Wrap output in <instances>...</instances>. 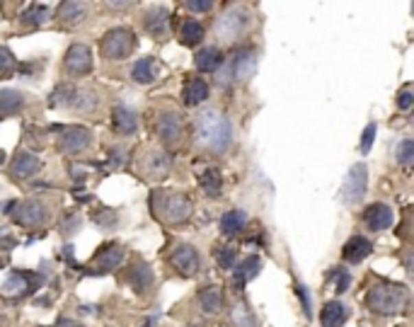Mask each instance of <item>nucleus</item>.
<instances>
[{
  "instance_id": "26",
  "label": "nucleus",
  "mask_w": 414,
  "mask_h": 327,
  "mask_svg": "<svg viewBox=\"0 0 414 327\" xmlns=\"http://www.w3.org/2000/svg\"><path fill=\"white\" fill-rule=\"evenodd\" d=\"M172 168V158L165 150H148V155L143 158L141 170L146 172V177H165Z\"/></svg>"
},
{
  "instance_id": "30",
  "label": "nucleus",
  "mask_w": 414,
  "mask_h": 327,
  "mask_svg": "<svg viewBox=\"0 0 414 327\" xmlns=\"http://www.w3.org/2000/svg\"><path fill=\"white\" fill-rule=\"evenodd\" d=\"M196 179H199L201 192H204L209 199H218V196L223 194V174H220L218 168L201 170V172L196 174Z\"/></svg>"
},
{
  "instance_id": "22",
  "label": "nucleus",
  "mask_w": 414,
  "mask_h": 327,
  "mask_svg": "<svg viewBox=\"0 0 414 327\" xmlns=\"http://www.w3.org/2000/svg\"><path fill=\"white\" fill-rule=\"evenodd\" d=\"M158 78H160V66L158 61H155V56L138 58L131 66V80L136 82V85H153Z\"/></svg>"
},
{
  "instance_id": "23",
  "label": "nucleus",
  "mask_w": 414,
  "mask_h": 327,
  "mask_svg": "<svg viewBox=\"0 0 414 327\" xmlns=\"http://www.w3.org/2000/svg\"><path fill=\"white\" fill-rule=\"evenodd\" d=\"M112 126L114 131L119 133V136L128 138V136H136L138 131V117L133 109L124 107V104H117V107L112 109Z\"/></svg>"
},
{
  "instance_id": "44",
  "label": "nucleus",
  "mask_w": 414,
  "mask_h": 327,
  "mask_svg": "<svg viewBox=\"0 0 414 327\" xmlns=\"http://www.w3.org/2000/svg\"><path fill=\"white\" fill-rule=\"evenodd\" d=\"M122 165H126V150L112 148V150H109V165H107V170H119Z\"/></svg>"
},
{
  "instance_id": "33",
  "label": "nucleus",
  "mask_w": 414,
  "mask_h": 327,
  "mask_svg": "<svg viewBox=\"0 0 414 327\" xmlns=\"http://www.w3.org/2000/svg\"><path fill=\"white\" fill-rule=\"evenodd\" d=\"M245 225H247V214L240 209H230L220 216V233L228 238L240 236L242 230H245Z\"/></svg>"
},
{
  "instance_id": "43",
  "label": "nucleus",
  "mask_w": 414,
  "mask_h": 327,
  "mask_svg": "<svg viewBox=\"0 0 414 327\" xmlns=\"http://www.w3.org/2000/svg\"><path fill=\"white\" fill-rule=\"evenodd\" d=\"M412 104H414L412 87H409V85H404L402 90L398 92V107L402 109V112H409V109H412Z\"/></svg>"
},
{
  "instance_id": "24",
  "label": "nucleus",
  "mask_w": 414,
  "mask_h": 327,
  "mask_svg": "<svg viewBox=\"0 0 414 327\" xmlns=\"http://www.w3.org/2000/svg\"><path fill=\"white\" fill-rule=\"evenodd\" d=\"M124 260H126V247L124 245H107L102 247V250L97 252V257H95V262H97L100 271L97 274H107V271H117L119 267L124 264Z\"/></svg>"
},
{
  "instance_id": "47",
  "label": "nucleus",
  "mask_w": 414,
  "mask_h": 327,
  "mask_svg": "<svg viewBox=\"0 0 414 327\" xmlns=\"http://www.w3.org/2000/svg\"><path fill=\"white\" fill-rule=\"evenodd\" d=\"M133 3H109V8H117V10H126V8H131Z\"/></svg>"
},
{
  "instance_id": "7",
  "label": "nucleus",
  "mask_w": 414,
  "mask_h": 327,
  "mask_svg": "<svg viewBox=\"0 0 414 327\" xmlns=\"http://www.w3.org/2000/svg\"><path fill=\"white\" fill-rule=\"evenodd\" d=\"M250 27V12L240 5H230L228 10L220 15V20L216 22V36L223 44H233L238 41Z\"/></svg>"
},
{
  "instance_id": "38",
  "label": "nucleus",
  "mask_w": 414,
  "mask_h": 327,
  "mask_svg": "<svg viewBox=\"0 0 414 327\" xmlns=\"http://www.w3.org/2000/svg\"><path fill=\"white\" fill-rule=\"evenodd\" d=\"M17 68H20V61L15 54L8 46H0V76H12Z\"/></svg>"
},
{
  "instance_id": "18",
  "label": "nucleus",
  "mask_w": 414,
  "mask_h": 327,
  "mask_svg": "<svg viewBox=\"0 0 414 327\" xmlns=\"http://www.w3.org/2000/svg\"><path fill=\"white\" fill-rule=\"evenodd\" d=\"M395 221V214L393 209H390L388 204H383V201H376V204L366 206V211H363V223H366L368 230H388L390 225H393Z\"/></svg>"
},
{
  "instance_id": "20",
  "label": "nucleus",
  "mask_w": 414,
  "mask_h": 327,
  "mask_svg": "<svg viewBox=\"0 0 414 327\" xmlns=\"http://www.w3.org/2000/svg\"><path fill=\"white\" fill-rule=\"evenodd\" d=\"M371 252H373V243L368 240L366 236H352L342 247V257L349 264H361Z\"/></svg>"
},
{
  "instance_id": "21",
  "label": "nucleus",
  "mask_w": 414,
  "mask_h": 327,
  "mask_svg": "<svg viewBox=\"0 0 414 327\" xmlns=\"http://www.w3.org/2000/svg\"><path fill=\"white\" fill-rule=\"evenodd\" d=\"M235 276H233V282H235V289H245V284H250L252 279H257L262 271V257L260 255H247L240 260V264L233 267Z\"/></svg>"
},
{
  "instance_id": "9",
  "label": "nucleus",
  "mask_w": 414,
  "mask_h": 327,
  "mask_svg": "<svg viewBox=\"0 0 414 327\" xmlns=\"http://www.w3.org/2000/svg\"><path fill=\"white\" fill-rule=\"evenodd\" d=\"M366 192H368V168L363 163L352 165L349 172H347V177H344V182H342V192H339V196H342L344 204L356 206L363 201Z\"/></svg>"
},
{
  "instance_id": "29",
  "label": "nucleus",
  "mask_w": 414,
  "mask_h": 327,
  "mask_svg": "<svg viewBox=\"0 0 414 327\" xmlns=\"http://www.w3.org/2000/svg\"><path fill=\"white\" fill-rule=\"evenodd\" d=\"M204 25H201L196 17H187V20L179 25V32H177V39L182 46H189V49H194V46H199L201 41H204Z\"/></svg>"
},
{
  "instance_id": "31",
  "label": "nucleus",
  "mask_w": 414,
  "mask_h": 327,
  "mask_svg": "<svg viewBox=\"0 0 414 327\" xmlns=\"http://www.w3.org/2000/svg\"><path fill=\"white\" fill-rule=\"evenodd\" d=\"M54 17V8L44 5V3H30V5L22 10L20 22L25 27H41Z\"/></svg>"
},
{
  "instance_id": "41",
  "label": "nucleus",
  "mask_w": 414,
  "mask_h": 327,
  "mask_svg": "<svg viewBox=\"0 0 414 327\" xmlns=\"http://www.w3.org/2000/svg\"><path fill=\"white\" fill-rule=\"evenodd\" d=\"M184 10L189 12H199V15H204V12H211L216 8V3H211V0H187V3H182Z\"/></svg>"
},
{
  "instance_id": "19",
  "label": "nucleus",
  "mask_w": 414,
  "mask_h": 327,
  "mask_svg": "<svg viewBox=\"0 0 414 327\" xmlns=\"http://www.w3.org/2000/svg\"><path fill=\"white\" fill-rule=\"evenodd\" d=\"M209 98H211V87L201 76H194V78H189V80L184 82L182 102L187 104V107H199V104H204Z\"/></svg>"
},
{
  "instance_id": "40",
  "label": "nucleus",
  "mask_w": 414,
  "mask_h": 327,
  "mask_svg": "<svg viewBox=\"0 0 414 327\" xmlns=\"http://www.w3.org/2000/svg\"><path fill=\"white\" fill-rule=\"evenodd\" d=\"M376 133H378V126H376V122H371L366 128H363V136H361V153H371V148H373V141H376Z\"/></svg>"
},
{
  "instance_id": "28",
  "label": "nucleus",
  "mask_w": 414,
  "mask_h": 327,
  "mask_svg": "<svg viewBox=\"0 0 414 327\" xmlns=\"http://www.w3.org/2000/svg\"><path fill=\"white\" fill-rule=\"evenodd\" d=\"M196 298H199V306H201V311H204L206 315H216V313L223 311L225 293H223V289L216 286V284H211V286L199 289V293H196Z\"/></svg>"
},
{
  "instance_id": "8",
  "label": "nucleus",
  "mask_w": 414,
  "mask_h": 327,
  "mask_svg": "<svg viewBox=\"0 0 414 327\" xmlns=\"http://www.w3.org/2000/svg\"><path fill=\"white\" fill-rule=\"evenodd\" d=\"M5 214H10L22 228H41L49 221V206L41 199H25V201H10L5 206Z\"/></svg>"
},
{
  "instance_id": "48",
  "label": "nucleus",
  "mask_w": 414,
  "mask_h": 327,
  "mask_svg": "<svg viewBox=\"0 0 414 327\" xmlns=\"http://www.w3.org/2000/svg\"><path fill=\"white\" fill-rule=\"evenodd\" d=\"M58 325H61V327H80V325H76V322H71V320H61Z\"/></svg>"
},
{
  "instance_id": "1",
  "label": "nucleus",
  "mask_w": 414,
  "mask_h": 327,
  "mask_svg": "<svg viewBox=\"0 0 414 327\" xmlns=\"http://www.w3.org/2000/svg\"><path fill=\"white\" fill-rule=\"evenodd\" d=\"M194 138L211 155H225L233 146V124L218 109H204L194 117Z\"/></svg>"
},
{
  "instance_id": "3",
  "label": "nucleus",
  "mask_w": 414,
  "mask_h": 327,
  "mask_svg": "<svg viewBox=\"0 0 414 327\" xmlns=\"http://www.w3.org/2000/svg\"><path fill=\"white\" fill-rule=\"evenodd\" d=\"M150 211L158 221L170 225H179L189 221L192 216V201L187 194L174 190H155L150 194Z\"/></svg>"
},
{
  "instance_id": "32",
  "label": "nucleus",
  "mask_w": 414,
  "mask_h": 327,
  "mask_svg": "<svg viewBox=\"0 0 414 327\" xmlns=\"http://www.w3.org/2000/svg\"><path fill=\"white\" fill-rule=\"evenodd\" d=\"M347 306L342 301H327L320 311V325L322 327H342L347 322Z\"/></svg>"
},
{
  "instance_id": "27",
  "label": "nucleus",
  "mask_w": 414,
  "mask_h": 327,
  "mask_svg": "<svg viewBox=\"0 0 414 327\" xmlns=\"http://www.w3.org/2000/svg\"><path fill=\"white\" fill-rule=\"evenodd\" d=\"M223 52L218 46H201L199 52L194 54V66L199 73H216L223 66Z\"/></svg>"
},
{
  "instance_id": "16",
  "label": "nucleus",
  "mask_w": 414,
  "mask_h": 327,
  "mask_svg": "<svg viewBox=\"0 0 414 327\" xmlns=\"http://www.w3.org/2000/svg\"><path fill=\"white\" fill-rule=\"evenodd\" d=\"M41 172V160L32 150H17L10 160V174L15 179H32Z\"/></svg>"
},
{
  "instance_id": "13",
  "label": "nucleus",
  "mask_w": 414,
  "mask_h": 327,
  "mask_svg": "<svg viewBox=\"0 0 414 327\" xmlns=\"http://www.w3.org/2000/svg\"><path fill=\"white\" fill-rule=\"evenodd\" d=\"M92 144H95V136H92V131L85 126H63L61 136H58V148L66 155L85 153Z\"/></svg>"
},
{
  "instance_id": "6",
  "label": "nucleus",
  "mask_w": 414,
  "mask_h": 327,
  "mask_svg": "<svg viewBox=\"0 0 414 327\" xmlns=\"http://www.w3.org/2000/svg\"><path fill=\"white\" fill-rule=\"evenodd\" d=\"M49 102H51V107L76 109V112H82V114H92L100 104L97 95H95L92 90H85V87H73V85L54 87Z\"/></svg>"
},
{
  "instance_id": "10",
  "label": "nucleus",
  "mask_w": 414,
  "mask_h": 327,
  "mask_svg": "<svg viewBox=\"0 0 414 327\" xmlns=\"http://www.w3.org/2000/svg\"><path fill=\"white\" fill-rule=\"evenodd\" d=\"M92 49L87 44H80V41H73L66 49V56H63V71L71 78H85L92 73Z\"/></svg>"
},
{
  "instance_id": "45",
  "label": "nucleus",
  "mask_w": 414,
  "mask_h": 327,
  "mask_svg": "<svg viewBox=\"0 0 414 327\" xmlns=\"http://www.w3.org/2000/svg\"><path fill=\"white\" fill-rule=\"evenodd\" d=\"M114 221H117V216H114V211H104V214L95 216V223L102 225V228H109V225H112Z\"/></svg>"
},
{
  "instance_id": "12",
  "label": "nucleus",
  "mask_w": 414,
  "mask_h": 327,
  "mask_svg": "<svg viewBox=\"0 0 414 327\" xmlns=\"http://www.w3.org/2000/svg\"><path fill=\"white\" fill-rule=\"evenodd\" d=\"M170 264H172V269L177 271L179 276L189 279V276H194L196 271L201 269L199 250H196L194 245H189V243H179V245H174V250L170 252Z\"/></svg>"
},
{
  "instance_id": "5",
  "label": "nucleus",
  "mask_w": 414,
  "mask_h": 327,
  "mask_svg": "<svg viewBox=\"0 0 414 327\" xmlns=\"http://www.w3.org/2000/svg\"><path fill=\"white\" fill-rule=\"evenodd\" d=\"M136 49V34L131 27H112L100 39V54L104 61H126Z\"/></svg>"
},
{
  "instance_id": "36",
  "label": "nucleus",
  "mask_w": 414,
  "mask_h": 327,
  "mask_svg": "<svg viewBox=\"0 0 414 327\" xmlns=\"http://www.w3.org/2000/svg\"><path fill=\"white\" fill-rule=\"evenodd\" d=\"M330 282L334 284V291L342 296V293L349 291V286H352V274H349V269H344V267H332L330 269Z\"/></svg>"
},
{
  "instance_id": "14",
  "label": "nucleus",
  "mask_w": 414,
  "mask_h": 327,
  "mask_svg": "<svg viewBox=\"0 0 414 327\" xmlns=\"http://www.w3.org/2000/svg\"><path fill=\"white\" fill-rule=\"evenodd\" d=\"M184 133V122L177 112H160L155 119V136L160 138L163 146L179 144V138Z\"/></svg>"
},
{
  "instance_id": "39",
  "label": "nucleus",
  "mask_w": 414,
  "mask_h": 327,
  "mask_svg": "<svg viewBox=\"0 0 414 327\" xmlns=\"http://www.w3.org/2000/svg\"><path fill=\"white\" fill-rule=\"evenodd\" d=\"M235 260H238V252H235V247H216V262H218V267L220 269H233L235 267Z\"/></svg>"
},
{
  "instance_id": "17",
  "label": "nucleus",
  "mask_w": 414,
  "mask_h": 327,
  "mask_svg": "<svg viewBox=\"0 0 414 327\" xmlns=\"http://www.w3.org/2000/svg\"><path fill=\"white\" fill-rule=\"evenodd\" d=\"M126 282L128 286L136 293H148L155 284V271L148 262H133L126 271Z\"/></svg>"
},
{
  "instance_id": "34",
  "label": "nucleus",
  "mask_w": 414,
  "mask_h": 327,
  "mask_svg": "<svg viewBox=\"0 0 414 327\" xmlns=\"http://www.w3.org/2000/svg\"><path fill=\"white\" fill-rule=\"evenodd\" d=\"M25 104V95L20 90H0V117H17Z\"/></svg>"
},
{
  "instance_id": "37",
  "label": "nucleus",
  "mask_w": 414,
  "mask_h": 327,
  "mask_svg": "<svg viewBox=\"0 0 414 327\" xmlns=\"http://www.w3.org/2000/svg\"><path fill=\"white\" fill-rule=\"evenodd\" d=\"M395 160H398L402 168H409L414 163V141L412 138H402L395 148Z\"/></svg>"
},
{
  "instance_id": "35",
  "label": "nucleus",
  "mask_w": 414,
  "mask_h": 327,
  "mask_svg": "<svg viewBox=\"0 0 414 327\" xmlns=\"http://www.w3.org/2000/svg\"><path fill=\"white\" fill-rule=\"evenodd\" d=\"M230 322H233V327H260L255 313L250 311L247 303H235V306H233V311H230Z\"/></svg>"
},
{
  "instance_id": "42",
  "label": "nucleus",
  "mask_w": 414,
  "mask_h": 327,
  "mask_svg": "<svg viewBox=\"0 0 414 327\" xmlns=\"http://www.w3.org/2000/svg\"><path fill=\"white\" fill-rule=\"evenodd\" d=\"M296 296H298V301H301V308H303V313H306V317H312L310 293H308V289L303 286V284H296Z\"/></svg>"
},
{
  "instance_id": "11",
  "label": "nucleus",
  "mask_w": 414,
  "mask_h": 327,
  "mask_svg": "<svg viewBox=\"0 0 414 327\" xmlns=\"http://www.w3.org/2000/svg\"><path fill=\"white\" fill-rule=\"evenodd\" d=\"M39 286H41V274H36V271L10 269L0 289H3V293H5V296L22 298V296H30V293H34Z\"/></svg>"
},
{
  "instance_id": "25",
  "label": "nucleus",
  "mask_w": 414,
  "mask_h": 327,
  "mask_svg": "<svg viewBox=\"0 0 414 327\" xmlns=\"http://www.w3.org/2000/svg\"><path fill=\"white\" fill-rule=\"evenodd\" d=\"M58 20V25L61 27H76L80 25L82 20L87 17V5L85 3H76V0H68V3H61V5H56V15H54Z\"/></svg>"
},
{
  "instance_id": "4",
  "label": "nucleus",
  "mask_w": 414,
  "mask_h": 327,
  "mask_svg": "<svg viewBox=\"0 0 414 327\" xmlns=\"http://www.w3.org/2000/svg\"><path fill=\"white\" fill-rule=\"evenodd\" d=\"M257 71V52L252 46L238 49L223 66L216 71V80L218 85H230V82H247Z\"/></svg>"
},
{
  "instance_id": "15",
  "label": "nucleus",
  "mask_w": 414,
  "mask_h": 327,
  "mask_svg": "<svg viewBox=\"0 0 414 327\" xmlns=\"http://www.w3.org/2000/svg\"><path fill=\"white\" fill-rule=\"evenodd\" d=\"M141 25H143V30L148 32L153 39H165L170 32V10L163 5L148 8V10L143 12V17H141Z\"/></svg>"
},
{
  "instance_id": "46",
  "label": "nucleus",
  "mask_w": 414,
  "mask_h": 327,
  "mask_svg": "<svg viewBox=\"0 0 414 327\" xmlns=\"http://www.w3.org/2000/svg\"><path fill=\"white\" fill-rule=\"evenodd\" d=\"M78 225H80V216H73V218H63V233H68V236H73V233H78Z\"/></svg>"
},
{
  "instance_id": "2",
  "label": "nucleus",
  "mask_w": 414,
  "mask_h": 327,
  "mask_svg": "<svg viewBox=\"0 0 414 327\" xmlns=\"http://www.w3.org/2000/svg\"><path fill=\"white\" fill-rule=\"evenodd\" d=\"M366 306L376 315H398L409 306V289L393 282H376L366 293Z\"/></svg>"
}]
</instances>
